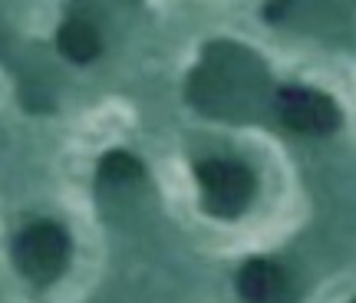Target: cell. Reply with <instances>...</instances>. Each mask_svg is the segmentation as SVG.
Returning <instances> with one entry per match:
<instances>
[{
    "instance_id": "cell-1",
    "label": "cell",
    "mask_w": 356,
    "mask_h": 303,
    "mask_svg": "<svg viewBox=\"0 0 356 303\" xmlns=\"http://www.w3.org/2000/svg\"><path fill=\"white\" fill-rule=\"evenodd\" d=\"M13 264L33 284H50L70 264V234L56 221H33L13 240Z\"/></svg>"
},
{
    "instance_id": "cell-2",
    "label": "cell",
    "mask_w": 356,
    "mask_h": 303,
    "mask_svg": "<svg viewBox=\"0 0 356 303\" xmlns=\"http://www.w3.org/2000/svg\"><path fill=\"white\" fill-rule=\"evenodd\" d=\"M195 178L204 191V208L218 218H238L251 204L254 175L241 162L228 158H208L195 168Z\"/></svg>"
},
{
    "instance_id": "cell-3",
    "label": "cell",
    "mask_w": 356,
    "mask_h": 303,
    "mask_svg": "<svg viewBox=\"0 0 356 303\" xmlns=\"http://www.w3.org/2000/svg\"><path fill=\"white\" fill-rule=\"evenodd\" d=\"M277 109L284 126L300 136H330L340 126V109L330 96L307 86H284L277 92Z\"/></svg>"
},
{
    "instance_id": "cell-4",
    "label": "cell",
    "mask_w": 356,
    "mask_h": 303,
    "mask_svg": "<svg viewBox=\"0 0 356 303\" xmlns=\"http://www.w3.org/2000/svg\"><path fill=\"white\" fill-rule=\"evenodd\" d=\"M238 297L244 303H291V277L280 264L254 257L238 270Z\"/></svg>"
},
{
    "instance_id": "cell-5",
    "label": "cell",
    "mask_w": 356,
    "mask_h": 303,
    "mask_svg": "<svg viewBox=\"0 0 356 303\" xmlns=\"http://www.w3.org/2000/svg\"><path fill=\"white\" fill-rule=\"evenodd\" d=\"M56 50L63 53L70 63L86 66L92 63L102 53V40L99 30L89 24V20H79V17H70L60 30H56Z\"/></svg>"
},
{
    "instance_id": "cell-6",
    "label": "cell",
    "mask_w": 356,
    "mask_h": 303,
    "mask_svg": "<svg viewBox=\"0 0 356 303\" xmlns=\"http://www.w3.org/2000/svg\"><path fill=\"white\" fill-rule=\"evenodd\" d=\"M142 175V162L132 158L129 152H109L99 162V185L102 188H119V185H129Z\"/></svg>"
}]
</instances>
